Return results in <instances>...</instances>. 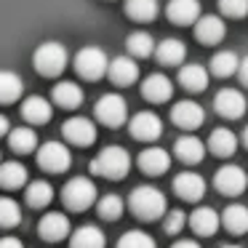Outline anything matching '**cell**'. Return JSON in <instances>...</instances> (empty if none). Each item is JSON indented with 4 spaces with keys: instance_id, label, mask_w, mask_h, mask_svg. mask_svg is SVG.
I'll return each mask as SVG.
<instances>
[{
    "instance_id": "ee69618b",
    "label": "cell",
    "mask_w": 248,
    "mask_h": 248,
    "mask_svg": "<svg viewBox=\"0 0 248 248\" xmlns=\"http://www.w3.org/2000/svg\"><path fill=\"white\" fill-rule=\"evenodd\" d=\"M171 248H200V246H198L195 240H176Z\"/></svg>"
},
{
    "instance_id": "9c48e42d",
    "label": "cell",
    "mask_w": 248,
    "mask_h": 248,
    "mask_svg": "<svg viewBox=\"0 0 248 248\" xmlns=\"http://www.w3.org/2000/svg\"><path fill=\"white\" fill-rule=\"evenodd\" d=\"M246 96H243L237 88H221L219 93L214 96V109L227 120H237L246 115Z\"/></svg>"
},
{
    "instance_id": "277c9868",
    "label": "cell",
    "mask_w": 248,
    "mask_h": 248,
    "mask_svg": "<svg viewBox=\"0 0 248 248\" xmlns=\"http://www.w3.org/2000/svg\"><path fill=\"white\" fill-rule=\"evenodd\" d=\"M109 70V59L99 46H83L75 54V72L86 80H99Z\"/></svg>"
},
{
    "instance_id": "836d02e7",
    "label": "cell",
    "mask_w": 248,
    "mask_h": 248,
    "mask_svg": "<svg viewBox=\"0 0 248 248\" xmlns=\"http://www.w3.org/2000/svg\"><path fill=\"white\" fill-rule=\"evenodd\" d=\"M125 14L134 22H152L157 16V0H125Z\"/></svg>"
},
{
    "instance_id": "7bdbcfd3",
    "label": "cell",
    "mask_w": 248,
    "mask_h": 248,
    "mask_svg": "<svg viewBox=\"0 0 248 248\" xmlns=\"http://www.w3.org/2000/svg\"><path fill=\"white\" fill-rule=\"evenodd\" d=\"M11 134V123H8L6 115H0V136H8Z\"/></svg>"
},
{
    "instance_id": "d4e9b609",
    "label": "cell",
    "mask_w": 248,
    "mask_h": 248,
    "mask_svg": "<svg viewBox=\"0 0 248 248\" xmlns=\"http://www.w3.org/2000/svg\"><path fill=\"white\" fill-rule=\"evenodd\" d=\"M104 246H107V237L96 224L78 227L70 237V248H104Z\"/></svg>"
},
{
    "instance_id": "f546056e",
    "label": "cell",
    "mask_w": 248,
    "mask_h": 248,
    "mask_svg": "<svg viewBox=\"0 0 248 248\" xmlns=\"http://www.w3.org/2000/svg\"><path fill=\"white\" fill-rule=\"evenodd\" d=\"M24 200H27V205H32V208H46V205H51V200H54V187H51L46 179H35V182H30L27 187H24Z\"/></svg>"
},
{
    "instance_id": "60d3db41",
    "label": "cell",
    "mask_w": 248,
    "mask_h": 248,
    "mask_svg": "<svg viewBox=\"0 0 248 248\" xmlns=\"http://www.w3.org/2000/svg\"><path fill=\"white\" fill-rule=\"evenodd\" d=\"M0 248H24V243L14 235H6V237H0Z\"/></svg>"
},
{
    "instance_id": "5b68a950",
    "label": "cell",
    "mask_w": 248,
    "mask_h": 248,
    "mask_svg": "<svg viewBox=\"0 0 248 248\" xmlns=\"http://www.w3.org/2000/svg\"><path fill=\"white\" fill-rule=\"evenodd\" d=\"M62 200H64V205L72 211H86L88 205H93L99 200L96 198V184L88 176H72L70 182L64 184V189H62Z\"/></svg>"
},
{
    "instance_id": "f6af8a7d",
    "label": "cell",
    "mask_w": 248,
    "mask_h": 248,
    "mask_svg": "<svg viewBox=\"0 0 248 248\" xmlns=\"http://www.w3.org/2000/svg\"><path fill=\"white\" fill-rule=\"evenodd\" d=\"M243 141H246V147H248V125H246V131H243Z\"/></svg>"
},
{
    "instance_id": "ab89813d",
    "label": "cell",
    "mask_w": 248,
    "mask_h": 248,
    "mask_svg": "<svg viewBox=\"0 0 248 248\" xmlns=\"http://www.w3.org/2000/svg\"><path fill=\"white\" fill-rule=\"evenodd\" d=\"M184 224H187V214H184L182 208L166 211V216H163V227H166L168 235H176V232H182Z\"/></svg>"
},
{
    "instance_id": "d6986e66",
    "label": "cell",
    "mask_w": 248,
    "mask_h": 248,
    "mask_svg": "<svg viewBox=\"0 0 248 248\" xmlns=\"http://www.w3.org/2000/svg\"><path fill=\"white\" fill-rule=\"evenodd\" d=\"M227 35V27L221 22V16H200L195 22V38L200 40L203 46H216L221 38Z\"/></svg>"
},
{
    "instance_id": "30bf717a",
    "label": "cell",
    "mask_w": 248,
    "mask_h": 248,
    "mask_svg": "<svg viewBox=\"0 0 248 248\" xmlns=\"http://www.w3.org/2000/svg\"><path fill=\"white\" fill-rule=\"evenodd\" d=\"M214 184H216V189H219L221 195H240L243 189H246V184H248V176H246V171H243L240 166L227 163V166H221L219 171H216Z\"/></svg>"
},
{
    "instance_id": "7dc6e473",
    "label": "cell",
    "mask_w": 248,
    "mask_h": 248,
    "mask_svg": "<svg viewBox=\"0 0 248 248\" xmlns=\"http://www.w3.org/2000/svg\"><path fill=\"white\" fill-rule=\"evenodd\" d=\"M0 163H3V160H0Z\"/></svg>"
},
{
    "instance_id": "6da1fadb",
    "label": "cell",
    "mask_w": 248,
    "mask_h": 248,
    "mask_svg": "<svg viewBox=\"0 0 248 248\" xmlns=\"http://www.w3.org/2000/svg\"><path fill=\"white\" fill-rule=\"evenodd\" d=\"M128 208H131V214L139 216V219L155 221V219H160V216H166L168 203H166V195H163L157 187H152V184H141V187H136L134 192H131Z\"/></svg>"
},
{
    "instance_id": "4dcf8cb0",
    "label": "cell",
    "mask_w": 248,
    "mask_h": 248,
    "mask_svg": "<svg viewBox=\"0 0 248 248\" xmlns=\"http://www.w3.org/2000/svg\"><path fill=\"white\" fill-rule=\"evenodd\" d=\"M24 91L22 78L14 70H0V104H14Z\"/></svg>"
},
{
    "instance_id": "4fadbf2b",
    "label": "cell",
    "mask_w": 248,
    "mask_h": 248,
    "mask_svg": "<svg viewBox=\"0 0 248 248\" xmlns=\"http://www.w3.org/2000/svg\"><path fill=\"white\" fill-rule=\"evenodd\" d=\"M38 235L48 243H59L70 235V219L62 211H48L43 214V219L38 221Z\"/></svg>"
},
{
    "instance_id": "8fae6325",
    "label": "cell",
    "mask_w": 248,
    "mask_h": 248,
    "mask_svg": "<svg viewBox=\"0 0 248 248\" xmlns=\"http://www.w3.org/2000/svg\"><path fill=\"white\" fill-rule=\"evenodd\" d=\"M62 134H64V139L70 141V144H78V147H88L96 141V125H93V120L88 118H70L64 125H62Z\"/></svg>"
},
{
    "instance_id": "1f68e13d",
    "label": "cell",
    "mask_w": 248,
    "mask_h": 248,
    "mask_svg": "<svg viewBox=\"0 0 248 248\" xmlns=\"http://www.w3.org/2000/svg\"><path fill=\"white\" fill-rule=\"evenodd\" d=\"M221 221H224V227L232 232V235H246L248 232V208L240 205V203L227 205L224 214H221Z\"/></svg>"
},
{
    "instance_id": "52a82bcc",
    "label": "cell",
    "mask_w": 248,
    "mask_h": 248,
    "mask_svg": "<svg viewBox=\"0 0 248 248\" xmlns=\"http://www.w3.org/2000/svg\"><path fill=\"white\" fill-rule=\"evenodd\" d=\"M38 166L48 173H62L72 166V152L62 141H43L38 147Z\"/></svg>"
},
{
    "instance_id": "f35d334b",
    "label": "cell",
    "mask_w": 248,
    "mask_h": 248,
    "mask_svg": "<svg viewBox=\"0 0 248 248\" xmlns=\"http://www.w3.org/2000/svg\"><path fill=\"white\" fill-rule=\"evenodd\" d=\"M219 11L230 19L248 16V0H219Z\"/></svg>"
},
{
    "instance_id": "7c38bea8",
    "label": "cell",
    "mask_w": 248,
    "mask_h": 248,
    "mask_svg": "<svg viewBox=\"0 0 248 248\" xmlns=\"http://www.w3.org/2000/svg\"><path fill=\"white\" fill-rule=\"evenodd\" d=\"M173 192L187 203H198L205 195V179L195 171H182L173 176Z\"/></svg>"
},
{
    "instance_id": "bcb514c9",
    "label": "cell",
    "mask_w": 248,
    "mask_h": 248,
    "mask_svg": "<svg viewBox=\"0 0 248 248\" xmlns=\"http://www.w3.org/2000/svg\"><path fill=\"white\" fill-rule=\"evenodd\" d=\"M221 248H240V246H221Z\"/></svg>"
},
{
    "instance_id": "ffe728a7",
    "label": "cell",
    "mask_w": 248,
    "mask_h": 248,
    "mask_svg": "<svg viewBox=\"0 0 248 248\" xmlns=\"http://www.w3.org/2000/svg\"><path fill=\"white\" fill-rule=\"evenodd\" d=\"M189 227H192L195 235H203V237H211L216 230H219L221 224V216L216 214L214 208H205V205H200V208H195L192 214H189Z\"/></svg>"
},
{
    "instance_id": "ac0fdd59",
    "label": "cell",
    "mask_w": 248,
    "mask_h": 248,
    "mask_svg": "<svg viewBox=\"0 0 248 248\" xmlns=\"http://www.w3.org/2000/svg\"><path fill=\"white\" fill-rule=\"evenodd\" d=\"M107 75L115 86H131V83L139 78V64H136L134 56H115V59L109 62Z\"/></svg>"
},
{
    "instance_id": "cb8c5ba5",
    "label": "cell",
    "mask_w": 248,
    "mask_h": 248,
    "mask_svg": "<svg viewBox=\"0 0 248 248\" xmlns=\"http://www.w3.org/2000/svg\"><path fill=\"white\" fill-rule=\"evenodd\" d=\"M27 168L22 166L19 160H6V163H0V187H6V189H22L27 187Z\"/></svg>"
},
{
    "instance_id": "ba28073f",
    "label": "cell",
    "mask_w": 248,
    "mask_h": 248,
    "mask_svg": "<svg viewBox=\"0 0 248 248\" xmlns=\"http://www.w3.org/2000/svg\"><path fill=\"white\" fill-rule=\"evenodd\" d=\"M171 120L179 125V128H184V131H195V128L203 125L205 109L200 107L198 102H192V99H182V102H176L171 107Z\"/></svg>"
},
{
    "instance_id": "8d00e7d4",
    "label": "cell",
    "mask_w": 248,
    "mask_h": 248,
    "mask_svg": "<svg viewBox=\"0 0 248 248\" xmlns=\"http://www.w3.org/2000/svg\"><path fill=\"white\" fill-rule=\"evenodd\" d=\"M22 221V208L14 198H0V230H11Z\"/></svg>"
},
{
    "instance_id": "484cf974",
    "label": "cell",
    "mask_w": 248,
    "mask_h": 248,
    "mask_svg": "<svg viewBox=\"0 0 248 248\" xmlns=\"http://www.w3.org/2000/svg\"><path fill=\"white\" fill-rule=\"evenodd\" d=\"M184 56H187V46H184L182 40H176V38L160 40V43L155 46V59L160 62V64L176 67V64L184 62Z\"/></svg>"
},
{
    "instance_id": "5bb4252c",
    "label": "cell",
    "mask_w": 248,
    "mask_h": 248,
    "mask_svg": "<svg viewBox=\"0 0 248 248\" xmlns=\"http://www.w3.org/2000/svg\"><path fill=\"white\" fill-rule=\"evenodd\" d=\"M131 136L139 141H155L157 136L163 134V123L160 118H157L155 112H150V109H144V112H136L134 118H131Z\"/></svg>"
},
{
    "instance_id": "b9f144b4",
    "label": "cell",
    "mask_w": 248,
    "mask_h": 248,
    "mask_svg": "<svg viewBox=\"0 0 248 248\" xmlns=\"http://www.w3.org/2000/svg\"><path fill=\"white\" fill-rule=\"evenodd\" d=\"M237 75H240V83L248 88V56L240 62V67H237Z\"/></svg>"
},
{
    "instance_id": "7402d4cb",
    "label": "cell",
    "mask_w": 248,
    "mask_h": 248,
    "mask_svg": "<svg viewBox=\"0 0 248 248\" xmlns=\"http://www.w3.org/2000/svg\"><path fill=\"white\" fill-rule=\"evenodd\" d=\"M173 155H176L182 163H187V166H195V163L203 160L205 147H203V141H200L198 136L187 134V136H179V139L173 141Z\"/></svg>"
},
{
    "instance_id": "d6a6232c",
    "label": "cell",
    "mask_w": 248,
    "mask_h": 248,
    "mask_svg": "<svg viewBox=\"0 0 248 248\" xmlns=\"http://www.w3.org/2000/svg\"><path fill=\"white\" fill-rule=\"evenodd\" d=\"M237 67H240V59H237L235 51L224 48V51H216L214 56H211V72H214L216 78H230L237 72Z\"/></svg>"
},
{
    "instance_id": "3957f363",
    "label": "cell",
    "mask_w": 248,
    "mask_h": 248,
    "mask_svg": "<svg viewBox=\"0 0 248 248\" xmlns=\"http://www.w3.org/2000/svg\"><path fill=\"white\" fill-rule=\"evenodd\" d=\"M91 171L104 179H123L131 171V155L125 147L109 144L91 160Z\"/></svg>"
},
{
    "instance_id": "603a6c76",
    "label": "cell",
    "mask_w": 248,
    "mask_h": 248,
    "mask_svg": "<svg viewBox=\"0 0 248 248\" xmlns=\"http://www.w3.org/2000/svg\"><path fill=\"white\" fill-rule=\"evenodd\" d=\"M51 99H54L59 107H64V109H75V107L83 104V88L78 86L75 80H62V83L54 86Z\"/></svg>"
},
{
    "instance_id": "74e56055",
    "label": "cell",
    "mask_w": 248,
    "mask_h": 248,
    "mask_svg": "<svg viewBox=\"0 0 248 248\" xmlns=\"http://www.w3.org/2000/svg\"><path fill=\"white\" fill-rule=\"evenodd\" d=\"M118 248H157L152 235H147L144 230H128L118 240Z\"/></svg>"
},
{
    "instance_id": "7a4b0ae2",
    "label": "cell",
    "mask_w": 248,
    "mask_h": 248,
    "mask_svg": "<svg viewBox=\"0 0 248 248\" xmlns=\"http://www.w3.org/2000/svg\"><path fill=\"white\" fill-rule=\"evenodd\" d=\"M67 62H70L67 46L59 43V40H46V43H40L32 54V67H35V72H40L43 78L62 75Z\"/></svg>"
},
{
    "instance_id": "2e32d148",
    "label": "cell",
    "mask_w": 248,
    "mask_h": 248,
    "mask_svg": "<svg viewBox=\"0 0 248 248\" xmlns=\"http://www.w3.org/2000/svg\"><path fill=\"white\" fill-rule=\"evenodd\" d=\"M166 14L173 24L179 27H187V24H195L203 14H200V3L198 0H171L166 6Z\"/></svg>"
},
{
    "instance_id": "8992f818",
    "label": "cell",
    "mask_w": 248,
    "mask_h": 248,
    "mask_svg": "<svg viewBox=\"0 0 248 248\" xmlns=\"http://www.w3.org/2000/svg\"><path fill=\"white\" fill-rule=\"evenodd\" d=\"M93 115L107 128H120L125 123V118H128V104H125V99L120 93H104L96 102V107H93Z\"/></svg>"
},
{
    "instance_id": "e0dca14e",
    "label": "cell",
    "mask_w": 248,
    "mask_h": 248,
    "mask_svg": "<svg viewBox=\"0 0 248 248\" xmlns=\"http://www.w3.org/2000/svg\"><path fill=\"white\" fill-rule=\"evenodd\" d=\"M139 168L150 176H160L171 168V155L163 147H147L139 152Z\"/></svg>"
},
{
    "instance_id": "f1b7e54d",
    "label": "cell",
    "mask_w": 248,
    "mask_h": 248,
    "mask_svg": "<svg viewBox=\"0 0 248 248\" xmlns=\"http://www.w3.org/2000/svg\"><path fill=\"white\" fill-rule=\"evenodd\" d=\"M179 83L192 93L205 91V88H208V70H205L203 64H184L182 70H179Z\"/></svg>"
},
{
    "instance_id": "44dd1931",
    "label": "cell",
    "mask_w": 248,
    "mask_h": 248,
    "mask_svg": "<svg viewBox=\"0 0 248 248\" xmlns=\"http://www.w3.org/2000/svg\"><path fill=\"white\" fill-rule=\"evenodd\" d=\"M51 115H54V107H51V102L43 99V96H27L22 102V118L27 120V123H32V125L48 123Z\"/></svg>"
},
{
    "instance_id": "e575fe53",
    "label": "cell",
    "mask_w": 248,
    "mask_h": 248,
    "mask_svg": "<svg viewBox=\"0 0 248 248\" xmlns=\"http://www.w3.org/2000/svg\"><path fill=\"white\" fill-rule=\"evenodd\" d=\"M96 211H99V216H102V219L115 221V219H120V216H123L125 203H123V198H120V195L109 192V195H102V198L96 200Z\"/></svg>"
},
{
    "instance_id": "9a60e30c",
    "label": "cell",
    "mask_w": 248,
    "mask_h": 248,
    "mask_svg": "<svg viewBox=\"0 0 248 248\" xmlns=\"http://www.w3.org/2000/svg\"><path fill=\"white\" fill-rule=\"evenodd\" d=\"M141 96L152 104H163L173 96V83L168 80L166 75H160V72H152V75L144 78V83H141Z\"/></svg>"
},
{
    "instance_id": "d590c367",
    "label": "cell",
    "mask_w": 248,
    "mask_h": 248,
    "mask_svg": "<svg viewBox=\"0 0 248 248\" xmlns=\"http://www.w3.org/2000/svg\"><path fill=\"white\" fill-rule=\"evenodd\" d=\"M125 48H128L131 56H139V59H144V56H152V54H155V40H152L150 32H131L128 40H125Z\"/></svg>"
},
{
    "instance_id": "83f0119b",
    "label": "cell",
    "mask_w": 248,
    "mask_h": 248,
    "mask_svg": "<svg viewBox=\"0 0 248 248\" xmlns=\"http://www.w3.org/2000/svg\"><path fill=\"white\" fill-rule=\"evenodd\" d=\"M8 147H11L14 152H22V155L38 152V134H35V128L32 125L11 128V134H8Z\"/></svg>"
},
{
    "instance_id": "4316f807",
    "label": "cell",
    "mask_w": 248,
    "mask_h": 248,
    "mask_svg": "<svg viewBox=\"0 0 248 248\" xmlns=\"http://www.w3.org/2000/svg\"><path fill=\"white\" fill-rule=\"evenodd\" d=\"M208 150L214 152L216 157H232L237 150V136L232 134L230 128H216L211 131L208 136Z\"/></svg>"
}]
</instances>
